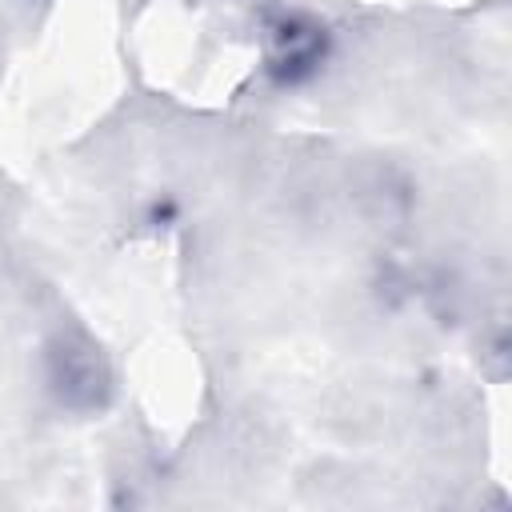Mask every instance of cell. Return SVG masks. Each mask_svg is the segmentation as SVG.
Returning <instances> with one entry per match:
<instances>
[{
	"mask_svg": "<svg viewBox=\"0 0 512 512\" xmlns=\"http://www.w3.org/2000/svg\"><path fill=\"white\" fill-rule=\"evenodd\" d=\"M52 396L72 412H96L112 396V368L84 332H60L44 352Z\"/></svg>",
	"mask_w": 512,
	"mask_h": 512,
	"instance_id": "1",
	"label": "cell"
},
{
	"mask_svg": "<svg viewBox=\"0 0 512 512\" xmlns=\"http://www.w3.org/2000/svg\"><path fill=\"white\" fill-rule=\"evenodd\" d=\"M324 48H328V36L308 16H280L268 28V64H272V72H280L288 80L312 72L320 64Z\"/></svg>",
	"mask_w": 512,
	"mask_h": 512,
	"instance_id": "2",
	"label": "cell"
}]
</instances>
